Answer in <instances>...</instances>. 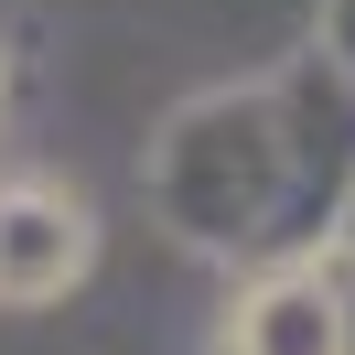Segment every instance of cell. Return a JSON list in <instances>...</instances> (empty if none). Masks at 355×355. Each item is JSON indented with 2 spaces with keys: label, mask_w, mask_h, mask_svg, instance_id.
<instances>
[{
  "label": "cell",
  "mask_w": 355,
  "mask_h": 355,
  "mask_svg": "<svg viewBox=\"0 0 355 355\" xmlns=\"http://www.w3.org/2000/svg\"><path fill=\"white\" fill-rule=\"evenodd\" d=\"M226 355H345V302H334V269H269L259 291L226 323Z\"/></svg>",
  "instance_id": "cell-3"
},
{
  "label": "cell",
  "mask_w": 355,
  "mask_h": 355,
  "mask_svg": "<svg viewBox=\"0 0 355 355\" xmlns=\"http://www.w3.org/2000/svg\"><path fill=\"white\" fill-rule=\"evenodd\" d=\"M87 269H97L87 194H65L44 173H11L0 183V312H54Z\"/></svg>",
  "instance_id": "cell-2"
},
{
  "label": "cell",
  "mask_w": 355,
  "mask_h": 355,
  "mask_svg": "<svg viewBox=\"0 0 355 355\" xmlns=\"http://www.w3.org/2000/svg\"><path fill=\"white\" fill-rule=\"evenodd\" d=\"M151 194L194 248H280L312 237L302 226V173H291V130H269L259 108H183L151 151Z\"/></svg>",
  "instance_id": "cell-1"
}]
</instances>
